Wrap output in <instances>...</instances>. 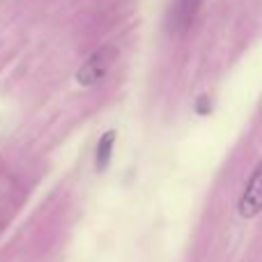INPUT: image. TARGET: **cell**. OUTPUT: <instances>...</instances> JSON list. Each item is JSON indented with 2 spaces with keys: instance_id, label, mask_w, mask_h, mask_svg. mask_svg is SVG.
<instances>
[{
  "instance_id": "obj_5",
  "label": "cell",
  "mask_w": 262,
  "mask_h": 262,
  "mask_svg": "<svg viewBox=\"0 0 262 262\" xmlns=\"http://www.w3.org/2000/svg\"><path fill=\"white\" fill-rule=\"evenodd\" d=\"M195 111H198L200 115H205V113H209L212 111V104H209V97H198V104H195Z\"/></svg>"
},
{
  "instance_id": "obj_3",
  "label": "cell",
  "mask_w": 262,
  "mask_h": 262,
  "mask_svg": "<svg viewBox=\"0 0 262 262\" xmlns=\"http://www.w3.org/2000/svg\"><path fill=\"white\" fill-rule=\"evenodd\" d=\"M237 209L244 219H255L262 212V161L255 166L249 184L244 186V193H242Z\"/></svg>"
},
{
  "instance_id": "obj_4",
  "label": "cell",
  "mask_w": 262,
  "mask_h": 262,
  "mask_svg": "<svg viewBox=\"0 0 262 262\" xmlns=\"http://www.w3.org/2000/svg\"><path fill=\"white\" fill-rule=\"evenodd\" d=\"M113 143H115V131H106L99 138L97 145V170H106L111 163V154H113Z\"/></svg>"
},
{
  "instance_id": "obj_1",
  "label": "cell",
  "mask_w": 262,
  "mask_h": 262,
  "mask_svg": "<svg viewBox=\"0 0 262 262\" xmlns=\"http://www.w3.org/2000/svg\"><path fill=\"white\" fill-rule=\"evenodd\" d=\"M115 58H118V49H115V46H101V49H97L95 53L78 67V72H76L78 85H83V88L99 85V83L108 76Z\"/></svg>"
},
{
  "instance_id": "obj_2",
  "label": "cell",
  "mask_w": 262,
  "mask_h": 262,
  "mask_svg": "<svg viewBox=\"0 0 262 262\" xmlns=\"http://www.w3.org/2000/svg\"><path fill=\"white\" fill-rule=\"evenodd\" d=\"M203 0H172L166 12V30L168 35H184L193 26Z\"/></svg>"
}]
</instances>
